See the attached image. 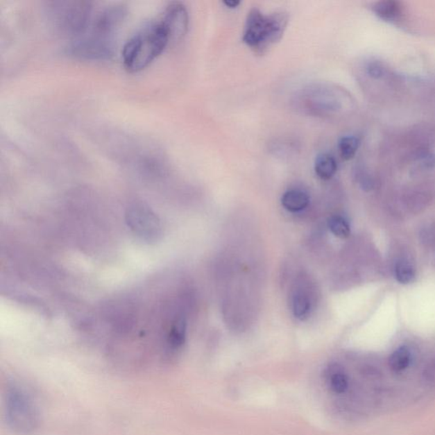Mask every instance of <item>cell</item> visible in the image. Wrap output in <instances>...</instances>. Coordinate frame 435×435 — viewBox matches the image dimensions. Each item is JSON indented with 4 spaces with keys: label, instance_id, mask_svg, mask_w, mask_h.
<instances>
[{
    "label": "cell",
    "instance_id": "obj_1",
    "mask_svg": "<svg viewBox=\"0 0 435 435\" xmlns=\"http://www.w3.org/2000/svg\"><path fill=\"white\" fill-rule=\"evenodd\" d=\"M171 43L160 17L146 24L127 41L123 48L124 67L131 73L145 69Z\"/></svg>",
    "mask_w": 435,
    "mask_h": 435
},
{
    "label": "cell",
    "instance_id": "obj_2",
    "mask_svg": "<svg viewBox=\"0 0 435 435\" xmlns=\"http://www.w3.org/2000/svg\"><path fill=\"white\" fill-rule=\"evenodd\" d=\"M352 98L346 90L327 83H316L298 90L293 98L295 108L305 114L330 117L351 109Z\"/></svg>",
    "mask_w": 435,
    "mask_h": 435
},
{
    "label": "cell",
    "instance_id": "obj_3",
    "mask_svg": "<svg viewBox=\"0 0 435 435\" xmlns=\"http://www.w3.org/2000/svg\"><path fill=\"white\" fill-rule=\"evenodd\" d=\"M289 22V14L283 11L266 15L253 8L246 19L243 41L256 54H264L282 39Z\"/></svg>",
    "mask_w": 435,
    "mask_h": 435
},
{
    "label": "cell",
    "instance_id": "obj_4",
    "mask_svg": "<svg viewBox=\"0 0 435 435\" xmlns=\"http://www.w3.org/2000/svg\"><path fill=\"white\" fill-rule=\"evenodd\" d=\"M92 10L88 1H52L47 3L46 14L56 31L74 39L89 28Z\"/></svg>",
    "mask_w": 435,
    "mask_h": 435
},
{
    "label": "cell",
    "instance_id": "obj_5",
    "mask_svg": "<svg viewBox=\"0 0 435 435\" xmlns=\"http://www.w3.org/2000/svg\"><path fill=\"white\" fill-rule=\"evenodd\" d=\"M115 51V37L89 28L71 40L67 53L74 58L85 60H105L112 58Z\"/></svg>",
    "mask_w": 435,
    "mask_h": 435
},
{
    "label": "cell",
    "instance_id": "obj_6",
    "mask_svg": "<svg viewBox=\"0 0 435 435\" xmlns=\"http://www.w3.org/2000/svg\"><path fill=\"white\" fill-rule=\"evenodd\" d=\"M6 408L9 425L17 433H31L39 425V414L32 399L17 386L9 389Z\"/></svg>",
    "mask_w": 435,
    "mask_h": 435
},
{
    "label": "cell",
    "instance_id": "obj_7",
    "mask_svg": "<svg viewBox=\"0 0 435 435\" xmlns=\"http://www.w3.org/2000/svg\"><path fill=\"white\" fill-rule=\"evenodd\" d=\"M126 223L136 236L147 243H156L162 236L160 217L145 203H131L126 210Z\"/></svg>",
    "mask_w": 435,
    "mask_h": 435
},
{
    "label": "cell",
    "instance_id": "obj_8",
    "mask_svg": "<svg viewBox=\"0 0 435 435\" xmlns=\"http://www.w3.org/2000/svg\"><path fill=\"white\" fill-rule=\"evenodd\" d=\"M158 17L167 29L171 43L183 39L189 26V13L183 3H169Z\"/></svg>",
    "mask_w": 435,
    "mask_h": 435
},
{
    "label": "cell",
    "instance_id": "obj_9",
    "mask_svg": "<svg viewBox=\"0 0 435 435\" xmlns=\"http://www.w3.org/2000/svg\"><path fill=\"white\" fill-rule=\"evenodd\" d=\"M127 7L123 5H112L105 7L96 14L90 22V28L109 35L115 36L127 17Z\"/></svg>",
    "mask_w": 435,
    "mask_h": 435
},
{
    "label": "cell",
    "instance_id": "obj_10",
    "mask_svg": "<svg viewBox=\"0 0 435 435\" xmlns=\"http://www.w3.org/2000/svg\"><path fill=\"white\" fill-rule=\"evenodd\" d=\"M372 10L382 20L389 22H400L404 15L402 3L393 0H385L373 3Z\"/></svg>",
    "mask_w": 435,
    "mask_h": 435
},
{
    "label": "cell",
    "instance_id": "obj_11",
    "mask_svg": "<svg viewBox=\"0 0 435 435\" xmlns=\"http://www.w3.org/2000/svg\"><path fill=\"white\" fill-rule=\"evenodd\" d=\"M282 204L287 211L296 213L306 209L309 204V196L304 191L293 189L283 194Z\"/></svg>",
    "mask_w": 435,
    "mask_h": 435
},
{
    "label": "cell",
    "instance_id": "obj_12",
    "mask_svg": "<svg viewBox=\"0 0 435 435\" xmlns=\"http://www.w3.org/2000/svg\"><path fill=\"white\" fill-rule=\"evenodd\" d=\"M326 377L332 391L336 393H343L349 387V377L339 365L329 366L326 370Z\"/></svg>",
    "mask_w": 435,
    "mask_h": 435
},
{
    "label": "cell",
    "instance_id": "obj_13",
    "mask_svg": "<svg viewBox=\"0 0 435 435\" xmlns=\"http://www.w3.org/2000/svg\"><path fill=\"white\" fill-rule=\"evenodd\" d=\"M338 164L334 157L327 153H323L316 157L315 172L320 179L328 180L335 176Z\"/></svg>",
    "mask_w": 435,
    "mask_h": 435
},
{
    "label": "cell",
    "instance_id": "obj_14",
    "mask_svg": "<svg viewBox=\"0 0 435 435\" xmlns=\"http://www.w3.org/2000/svg\"><path fill=\"white\" fill-rule=\"evenodd\" d=\"M187 339V321L184 317H177L169 328L168 343L173 349H179Z\"/></svg>",
    "mask_w": 435,
    "mask_h": 435
},
{
    "label": "cell",
    "instance_id": "obj_15",
    "mask_svg": "<svg viewBox=\"0 0 435 435\" xmlns=\"http://www.w3.org/2000/svg\"><path fill=\"white\" fill-rule=\"evenodd\" d=\"M293 312L295 317L300 321L308 318L312 312V304L309 296L305 291H297L293 297Z\"/></svg>",
    "mask_w": 435,
    "mask_h": 435
},
{
    "label": "cell",
    "instance_id": "obj_16",
    "mask_svg": "<svg viewBox=\"0 0 435 435\" xmlns=\"http://www.w3.org/2000/svg\"><path fill=\"white\" fill-rule=\"evenodd\" d=\"M411 362V353L407 346L398 348L389 358V366L395 373H400L409 368Z\"/></svg>",
    "mask_w": 435,
    "mask_h": 435
},
{
    "label": "cell",
    "instance_id": "obj_17",
    "mask_svg": "<svg viewBox=\"0 0 435 435\" xmlns=\"http://www.w3.org/2000/svg\"><path fill=\"white\" fill-rule=\"evenodd\" d=\"M360 139L353 135L343 136L339 142L340 156L343 160L349 161L354 158L360 147Z\"/></svg>",
    "mask_w": 435,
    "mask_h": 435
},
{
    "label": "cell",
    "instance_id": "obj_18",
    "mask_svg": "<svg viewBox=\"0 0 435 435\" xmlns=\"http://www.w3.org/2000/svg\"><path fill=\"white\" fill-rule=\"evenodd\" d=\"M328 227L334 236L339 238H347L350 234L349 223L342 216L334 215L328 219Z\"/></svg>",
    "mask_w": 435,
    "mask_h": 435
},
{
    "label": "cell",
    "instance_id": "obj_19",
    "mask_svg": "<svg viewBox=\"0 0 435 435\" xmlns=\"http://www.w3.org/2000/svg\"><path fill=\"white\" fill-rule=\"evenodd\" d=\"M395 278L402 284H409L415 278L413 266L407 260H400L395 264Z\"/></svg>",
    "mask_w": 435,
    "mask_h": 435
},
{
    "label": "cell",
    "instance_id": "obj_20",
    "mask_svg": "<svg viewBox=\"0 0 435 435\" xmlns=\"http://www.w3.org/2000/svg\"><path fill=\"white\" fill-rule=\"evenodd\" d=\"M366 73L373 78H381L386 74V67L377 60H370L366 63Z\"/></svg>",
    "mask_w": 435,
    "mask_h": 435
},
{
    "label": "cell",
    "instance_id": "obj_21",
    "mask_svg": "<svg viewBox=\"0 0 435 435\" xmlns=\"http://www.w3.org/2000/svg\"><path fill=\"white\" fill-rule=\"evenodd\" d=\"M223 3L229 9H236L240 6L241 2L238 0H225Z\"/></svg>",
    "mask_w": 435,
    "mask_h": 435
}]
</instances>
